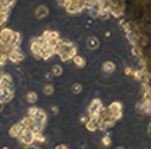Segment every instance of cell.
Returning a JSON list of instances; mask_svg holds the SVG:
<instances>
[{
    "label": "cell",
    "instance_id": "cell-1",
    "mask_svg": "<svg viewBox=\"0 0 151 149\" xmlns=\"http://www.w3.org/2000/svg\"><path fill=\"white\" fill-rule=\"evenodd\" d=\"M63 7L69 12V13H79L82 10L86 9V3L85 0H64Z\"/></svg>",
    "mask_w": 151,
    "mask_h": 149
},
{
    "label": "cell",
    "instance_id": "cell-2",
    "mask_svg": "<svg viewBox=\"0 0 151 149\" xmlns=\"http://www.w3.org/2000/svg\"><path fill=\"white\" fill-rule=\"evenodd\" d=\"M18 140H19L22 143L29 145V144H32V143H33V141H35V135H33L32 130L24 128V130H23V131L20 132V135L18 136Z\"/></svg>",
    "mask_w": 151,
    "mask_h": 149
},
{
    "label": "cell",
    "instance_id": "cell-3",
    "mask_svg": "<svg viewBox=\"0 0 151 149\" xmlns=\"http://www.w3.org/2000/svg\"><path fill=\"white\" fill-rule=\"evenodd\" d=\"M13 32L11 29L9 27H5L0 31V44L1 46H7L11 43V40H12V36H13Z\"/></svg>",
    "mask_w": 151,
    "mask_h": 149
},
{
    "label": "cell",
    "instance_id": "cell-4",
    "mask_svg": "<svg viewBox=\"0 0 151 149\" xmlns=\"http://www.w3.org/2000/svg\"><path fill=\"white\" fill-rule=\"evenodd\" d=\"M102 108V103L99 100V99H94L89 107H88V116L89 117H94V116H99L100 111Z\"/></svg>",
    "mask_w": 151,
    "mask_h": 149
},
{
    "label": "cell",
    "instance_id": "cell-5",
    "mask_svg": "<svg viewBox=\"0 0 151 149\" xmlns=\"http://www.w3.org/2000/svg\"><path fill=\"white\" fill-rule=\"evenodd\" d=\"M12 97H13L12 88L0 87V103H7L12 99Z\"/></svg>",
    "mask_w": 151,
    "mask_h": 149
},
{
    "label": "cell",
    "instance_id": "cell-6",
    "mask_svg": "<svg viewBox=\"0 0 151 149\" xmlns=\"http://www.w3.org/2000/svg\"><path fill=\"white\" fill-rule=\"evenodd\" d=\"M31 51L36 56V59H42V46L40 43L32 41V43H31Z\"/></svg>",
    "mask_w": 151,
    "mask_h": 149
},
{
    "label": "cell",
    "instance_id": "cell-7",
    "mask_svg": "<svg viewBox=\"0 0 151 149\" xmlns=\"http://www.w3.org/2000/svg\"><path fill=\"white\" fill-rule=\"evenodd\" d=\"M23 59H24V55L19 49H14L12 53L9 54V60L12 61V62H19Z\"/></svg>",
    "mask_w": 151,
    "mask_h": 149
},
{
    "label": "cell",
    "instance_id": "cell-8",
    "mask_svg": "<svg viewBox=\"0 0 151 149\" xmlns=\"http://www.w3.org/2000/svg\"><path fill=\"white\" fill-rule=\"evenodd\" d=\"M49 14V10L47 6H38L36 9V12H35V16L37 19H43L44 17H47Z\"/></svg>",
    "mask_w": 151,
    "mask_h": 149
},
{
    "label": "cell",
    "instance_id": "cell-9",
    "mask_svg": "<svg viewBox=\"0 0 151 149\" xmlns=\"http://www.w3.org/2000/svg\"><path fill=\"white\" fill-rule=\"evenodd\" d=\"M12 79L9 74H3L0 78V87H5V88H12Z\"/></svg>",
    "mask_w": 151,
    "mask_h": 149
},
{
    "label": "cell",
    "instance_id": "cell-10",
    "mask_svg": "<svg viewBox=\"0 0 151 149\" xmlns=\"http://www.w3.org/2000/svg\"><path fill=\"white\" fill-rule=\"evenodd\" d=\"M36 119L32 117V116H27V117H25L23 121H22V124L24 125V128L25 129H30V130H32V128L36 125Z\"/></svg>",
    "mask_w": 151,
    "mask_h": 149
},
{
    "label": "cell",
    "instance_id": "cell-11",
    "mask_svg": "<svg viewBox=\"0 0 151 149\" xmlns=\"http://www.w3.org/2000/svg\"><path fill=\"white\" fill-rule=\"evenodd\" d=\"M33 118L36 119L37 123H41V124H45V122H47V115H45V112H44V111H42V110H40V108L37 110V112L35 114Z\"/></svg>",
    "mask_w": 151,
    "mask_h": 149
},
{
    "label": "cell",
    "instance_id": "cell-12",
    "mask_svg": "<svg viewBox=\"0 0 151 149\" xmlns=\"http://www.w3.org/2000/svg\"><path fill=\"white\" fill-rule=\"evenodd\" d=\"M23 130H24V125H23L22 123L14 124V125L10 129V135H11L12 137H18Z\"/></svg>",
    "mask_w": 151,
    "mask_h": 149
},
{
    "label": "cell",
    "instance_id": "cell-13",
    "mask_svg": "<svg viewBox=\"0 0 151 149\" xmlns=\"http://www.w3.org/2000/svg\"><path fill=\"white\" fill-rule=\"evenodd\" d=\"M114 69H116V66H114V63H113L112 61H107V62H105V63L102 64V70H104L105 73L111 74V73L114 72Z\"/></svg>",
    "mask_w": 151,
    "mask_h": 149
},
{
    "label": "cell",
    "instance_id": "cell-14",
    "mask_svg": "<svg viewBox=\"0 0 151 149\" xmlns=\"http://www.w3.org/2000/svg\"><path fill=\"white\" fill-rule=\"evenodd\" d=\"M87 47L91 49V50H94V49H96L98 47H99V41H98V38L96 37H89L88 38V41H87Z\"/></svg>",
    "mask_w": 151,
    "mask_h": 149
},
{
    "label": "cell",
    "instance_id": "cell-15",
    "mask_svg": "<svg viewBox=\"0 0 151 149\" xmlns=\"http://www.w3.org/2000/svg\"><path fill=\"white\" fill-rule=\"evenodd\" d=\"M108 108H109V111H111L112 115L119 114V112H122V104H120V103H112V104L108 106Z\"/></svg>",
    "mask_w": 151,
    "mask_h": 149
},
{
    "label": "cell",
    "instance_id": "cell-16",
    "mask_svg": "<svg viewBox=\"0 0 151 149\" xmlns=\"http://www.w3.org/2000/svg\"><path fill=\"white\" fill-rule=\"evenodd\" d=\"M14 3H16V0H0V5L7 10H10L14 5Z\"/></svg>",
    "mask_w": 151,
    "mask_h": 149
},
{
    "label": "cell",
    "instance_id": "cell-17",
    "mask_svg": "<svg viewBox=\"0 0 151 149\" xmlns=\"http://www.w3.org/2000/svg\"><path fill=\"white\" fill-rule=\"evenodd\" d=\"M73 61H74V63L76 64L78 67H80V68H82L85 64H86V62H85V60H83V57H81V56H75L74 59H73Z\"/></svg>",
    "mask_w": 151,
    "mask_h": 149
},
{
    "label": "cell",
    "instance_id": "cell-18",
    "mask_svg": "<svg viewBox=\"0 0 151 149\" xmlns=\"http://www.w3.org/2000/svg\"><path fill=\"white\" fill-rule=\"evenodd\" d=\"M26 99H27V101H29V103L33 104V103H36V101H37V99H38V95H37L35 92H30V93H27Z\"/></svg>",
    "mask_w": 151,
    "mask_h": 149
},
{
    "label": "cell",
    "instance_id": "cell-19",
    "mask_svg": "<svg viewBox=\"0 0 151 149\" xmlns=\"http://www.w3.org/2000/svg\"><path fill=\"white\" fill-rule=\"evenodd\" d=\"M9 12H10V10H6V11H4V12L0 13V26H1V25L7 20V18H9Z\"/></svg>",
    "mask_w": 151,
    "mask_h": 149
},
{
    "label": "cell",
    "instance_id": "cell-20",
    "mask_svg": "<svg viewBox=\"0 0 151 149\" xmlns=\"http://www.w3.org/2000/svg\"><path fill=\"white\" fill-rule=\"evenodd\" d=\"M61 74H62V67L58 66V64H55V66L52 67V75H55V77H60Z\"/></svg>",
    "mask_w": 151,
    "mask_h": 149
},
{
    "label": "cell",
    "instance_id": "cell-21",
    "mask_svg": "<svg viewBox=\"0 0 151 149\" xmlns=\"http://www.w3.org/2000/svg\"><path fill=\"white\" fill-rule=\"evenodd\" d=\"M43 92L45 95H51L54 93V87L51 85H45L44 88H43Z\"/></svg>",
    "mask_w": 151,
    "mask_h": 149
},
{
    "label": "cell",
    "instance_id": "cell-22",
    "mask_svg": "<svg viewBox=\"0 0 151 149\" xmlns=\"http://www.w3.org/2000/svg\"><path fill=\"white\" fill-rule=\"evenodd\" d=\"M71 90H73L74 93H80V92L82 91V86H81L80 84H74Z\"/></svg>",
    "mask_w": 151,
    "mask_h": 149
},
{
    "label": "cell",
    "instance_id": "cell-23",
    "mask_svg": "<svg viewBox=\"0 0 151 149\" xmlns=\"http://www.w3.org/2000/svg\"><path fill=\"white\" fill-rule=\"evenodd\" d=\"M102 143H104V145H109V144H111V138H109V135H106V136L102 138Z\"/></svg>",
    "mask_w": 151,
    "mask_h": 149
},
{
    "label": "cell",
    "instance_id": "cell-24",
    "mask_svg": "<svg viewBox=\"0 0 151 149\" xmlns=\"http://www.w3.org/2000/svg\"><path fill=\"white\" fill-rule=\"evenodd\" d=\"M37 110H38V108H37V107H31V108H29V116H35V114L37 112Z\"/></svg>",
    "mask_w": 151,
    "mask_h": 149
},
{
    "label": "cell",
    "instance_id": "cell-25",
    "mask_svg": "<svg viewBox=\"0 0 151 149\" xmlns=\"http://www.w3.org/2000/svg\"><path fill=\"white\" fill-rule=\"evenodd\" d=\"M88 119H89V118H88L87 116H82V117H81V122H82V123H87Z\"/></svg>",
    "mask_w": 151,
    "mask_h": 149
},
{
    "label": "cell",
    "instance_id": "cell-26",
    "mask_svg": "<svg viewBox=\"0 0 151 149\" xmlns=\"http://www.w3.org/2000/svg\"><path fill=\"white\" fill-rule=\"evenodd\" d=\"M125 73L127 74V75H130V74L132 73V70H131V68H126V69H125Z\"/></svg>",
    "mask_w": 151,
    "mask_h": 149
},
{
    "label": "cell",
    "instance_id": "cell-27",
    "mask_svg": "<svg viewBox=\"0 0 151 149\" xmlns=\"http://www.w3.org/2000/svg\"><path fill=\"white\" fill-rule=\"evenodd\" d=\"M55 149H67V147H65V145H63V144H61V145H58V147H56Z\"/></svg>",
    "mask_w": 151,
    "mask_h": 149
},
{
    "label": "cell",
    "instance_id": "cell-28",
    "mask_svg": "<svg viewBox=\"0 0 151 149\" xmlns=\"http://www.w3.org/2000/svg\"><path fill=\"white\" fill-rule=\"evenodd\" d=\"M57 3H58L61 6H63V4H64V0H57Z\"/></svg>",
    "mask_w": 151,
    "mask_h": 149
},
{
    "label": "cell",
    "instance_id": "cell-29",
    "mask_svg": "<svg viewBox=\"0 0 151 149\" xmlns=\"http://www.w3.org/2000/svg\"><path fill=\"white\" fill-rule=\"evenodd\" d=\"M52 111H54V112H57V111H58V108H57L56 106H54V107H52Z\"/></svg>",
    "mask_w": 151,
    "mask_h": 149
},
{
    "label": "cell",
    "instance_id": "cell-30",
    "mask_svg": "<svg viewBox=\"0 0 151 149\" xmlns=\"http://www.w3.org/2000/svg\"><path fill=\"white\" fill-rule=\"evenodd\" d=\"M1 75H3V72H1V69H0V78H1Z\"/></svg>",
    "mask_w": 151,
    "mask_h": 149
},
{
    "label": "cell",
    "instance_id": "cell-31",
    "mask_svg": "<svg viewBox=\"0 0 151 149\" xmlns=\"http://www.w3.org/2000/svg\"><path fill=\"white\" fill-rule=\"evenodd\" d=\"M118 149H123V148H118Z\"/></svg>",
    "mask_w": 151,
    "mask_h": 149
}]
</instances>
